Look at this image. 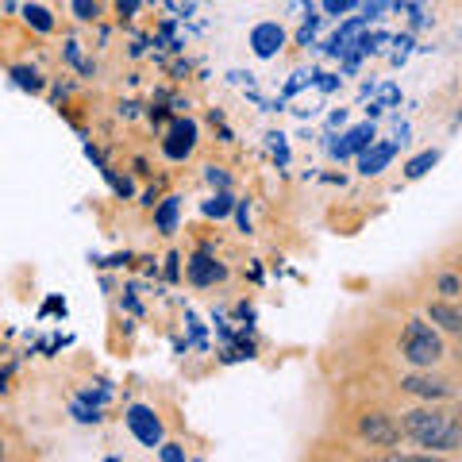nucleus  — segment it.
I'll return each mask as SVG.
<instances>
[{"label":"nucleus","mask_w":462,"mask_h":462,"mask_svg":"<svg viewBox=\"0 0 462 462\" xmlns=\"http://www.w3.org/2000/svg\"><path fill=\"white\" fill-rule=\"evenodd\" d=\"M401 428H404V436H409L412 443L428 447L431 455H455V451H458V443H462V431H458L455 412L436 409V404L404 412Z\"/></svg>","instance_id":"f257e3e1"},{"label":"nucleus","mask_w":462,"mask_h":462,"mask_svg":"<svg viewBox=\"0 0 462 462\" xmlns=\"http://www.w3.org/2000/svg\"><path fill=\"white\" fill-rule=\"evenodd\" d=\"M401 351H404V363H412V366H439L443 363V355H447V346L439 339V331L424 324V320H409L404 324V336H401Z\"/></svg>","instance_id":"f03ea898"},{"label":"nucleus","mask_w":462,"mask_h":462,"mask_svg":"<svg viewBox=\"0 0 462 462\" xmlns=\"http://www.w3.org/2000/svg\"><path fill=\"white\" fill-rule=\"evenodd\" d=\"M358 439L370 447H397L401 443V424L382 409H370L358 416Z\"/></svg>","instance_id":"7ed1b4c3"},{"label":"nucleus","mask_w":462,"mask_h":462,"mask_svg":"<svg viewBox=\"0 0 462 462\" xmlns=\"http://www.w3.org/2000/svg\"><path fill=\"white\" fill-rule=\"evenodd\" d=\"M404 393H412V397H424V401H447L455 393V385L451 378H443V374H431V366L424 374H409V378L401 382Z\"/></svg>","instance_id":"20e7f679"},{"label":"nucleus","mask_w":462,"mask_h":462,"mask_svg":"<svg viewBox=\"0 0 462 462\" xmlns=\"http://www.w3.org/2000/svg\"><path fill=\"white\" fill-rule=\"evenodd\" d=\"M127 428H132V436L143 447L162 443V420H158V412L151 409V404H132V409H127Z\"/></svg>","instance_id":"39448f33"},{"label":"nucleus","mask_w":462,"mask_h":462,"mask_svg":"<svg viewBox=\"0 0 462 462\" xmlns=\"http://www.w3.org/2000/svg\"><path fill=\"white\" fill-rule=\"evenodd\" d=\"M193 143H197V124L193 120H178L170 127V135H166V154L170 158H185L193 151Z\"/></svg>","instance_id":"423d86ee"},{"label":"nucleus","mask_w":462,"mask_h":462,"mask_svg":"<svg viewBox=\"0 0 462 462\" xmlns=\"http://www.w3.org/2000/svg\"><path fill=\"white\" fill-rule=\"evenodd\" d=\"M282 42H285V32L278 23H258L254 32H251V47L258 58H270V54H278L282 51Z\"/></svg>","instance_id":"0eeeda50"},{"label":"nucleus","mask_w":462,"mask_h":462,"mask_svg":"<svg viewBox=\"0 0 462 462\" xmlns=\"http://www.w3.org/2000/svg\"><path fill=\"white\" fill-rule=\"evenodd\" d=\"M428 320H431V328H443L447 336H458V331H462V312L451 305V300H431V305H428Z\"/></svg>","instance_id":"6e6552de"},{"label":"nucleus","mask_w":462,"mask_h":462,"mask_svg":"<svg viewBox=\"0 0 462 462\" xmlns=\"http://www.w3.org/2000/svg\"><path fill=\"white\" fill-rule=\"evenodd\" d=\"M220 278H224V266L212 263L208 254H197L193 263H189V282L193 285H212V282H220Z\"/></svg>","instance_id":"1a4fd4ad"},{"label":"nucleus","mask_w":462,"mask_h":462,"mask_svg":"<svg viewBox=\"0 0 462 462\" xmlns=\"http://www.w3.org/2000/svg\"><path fill=\"white\" fill-rule=\"evenodd\" d=\"M389 158H393V143H378V147H370L363 154V173H382L389 166Z\"/></svg>","instance_id":"9d476101"},{"label":"nucleus","mask_w":462,"mask_h":462,"mask_svg":"<svg viewBox=\"0 0 462 462\" xmlns=\"http://www.w3.org/2000/svg\"><path fill=\"white\" fill-rule=\"evenodd\" d=\"M374 139V127L370 124H363V127H355V132L351 135H346L343 143H339V147H336V154L339 158H346V154H355V151H363L366 147V143Z\"/></svg>","instance_id":"9b49d317"},{"label":"nucleus","mask_w":462,"mask_h":462,"mask_svg":"<svg viewBox=\"0 0 462 462\" xmlns=\"http://www.w3.org/2000/svg\"><path fill=\"white\" fill-rule=\"evenodd\" d=\"M154 220H158V231H166V236H170V231L178 227V197H166L162 208L154 212Z\"/></svg>","instance_id":"f8f14e48"},{"label":"nucleus","mask_w":462,"mask_h":462,"mask_svg":"<svg viewBox=\"0 0 462 462\" xmlns=\"http://www.w3.org/2000/svg\"><path fill=\"white\" fill-rule=\"evenodd\" d=\"M436 162H439V151H424L420 158H412L409 170H404V173H409V178H424V173H428L431 166H436Z\"/></svg>","instance_id":"ddd939ff"},{"label":"nucleus","mask_w":462,"mask_h":462,"mask_svg":"<svg viewBox=\"0 0 462 462\" xmlns=\"http://www.w3.org/2000/svg\"><path fill=\"white\" fill-rule=\"evenodd\" d=\"M23 16H27V23H35L39 32H51V12L47 8H27Z\"/></svg>","instance_id":"4468645a"},{"label":"nucleus","mask_w":462,"mask_h":462,"mask_svg":"<svg viewBox=\"0 0 462 462\" xmlns=\"http://www.w3.org/2000/svg\"><path fill=\"white\" fill-rule=\"evenodd\" d=\"M16 81L23 85V89H32V93L42 89V78L35 74V69H23V66H20V69H16Z\"/></svg>","instance_id":"2eb2a0df"},{"label":"nucleus","mask_w":462,"mask_h":462,"mask_svg":"<svg viewBox=\"0 0 462 462\" xmlns=\"http://www.w3.org/2000/svg\"><path fill=\"white\" fill-rule=\"evenodd\" d=\"M205 212H208V216H227V212H231V197H227V193L212 197L208 205H205Z\"/></svg>","instance_id":"dca6fc26"},{"label":"nucleus","mask_w":462,"mask_h":462,"mask_svg":"<svg viewBox=\"0 0 462 462\" xmlns=\"http://www.w3.org/2000/svg\"><path fill=\"white\" fill-rule=\"evenodd\" d=\"M324 8L331 12V16H339V12H351L355 0H324Z\"/></svg>","instance_id":"f3484780"},{"label":"nucleus","mask_w":462,"mask_h":462,"mask_svg":"<svg viewBox=\"0 0 462 462\" xmlns=\"http://www.w3.org/2000/svg\"><path fill=\"white\" fill-rule=\"evenodd\" d=\"M439 289H443V297H455V293H458V278H455V273H443Z\"/></svg>","instance_id":"a211bd4d"},{"label":"nucleus","mask_w":462,"mask_h":462,"mask_svg":"<svg viewBox=\"0 0 462 462\" xmlns=\"http://www.w3.org/2000/svg\"><path fill=\"white\" fill-rule=\"evenodd\" d=\"M158 455H162L166 462H178V458H185V451H181V447H173V443H170V447H162V451H158Z\"/></svg>","instance_id":"6ab92c4d"},{"label":"nucleus","mask_w":462,"mask_h":462,"mask_svg":"<svg viewBox=\"0 0 462 462\" xmlns=\"http://www.w3.org/2000/svg\"><path fill=\"white\" fill-rule=\"evenodd\" d=\"M135 8H139V0H120V12H124V16H132Z\"/></svg>","instance_id":"aec40b11"},{"label":"nucleus","mask_w":462,"mask_h":462,"mask_svg":"<svg viewBox=\"0 0 462 462\" xmlns=\"http://www.w3.org/2000/svg\"><path fill=\"white\" fill-rule=\"evenodd\" d=\"M0 458H12V451H8V439L0 436Z\"/></svg>","instance_id":"412c9836"},{"label":"nucleus","mask_w":462,"mask_h":462,"mask_svg":"<svg viewBox=\"0 0 462 462\" xmlns=\"http://www.w3.org/2000/svg\"><path fill=\"white\" fill-rule=\"evenodd\" d=\"M173 8H185V12H189V8H193V0H173Z\"/></svg>","instance_id":"4be33fe9"}]
</instances>
